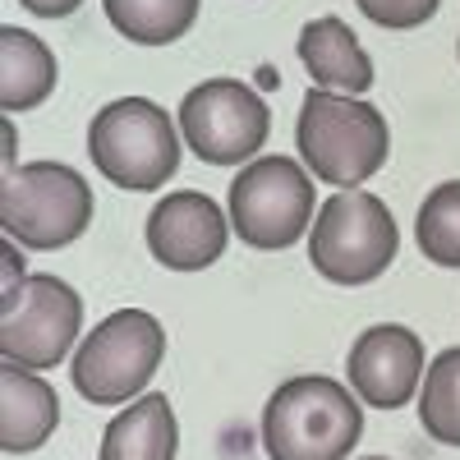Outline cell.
<instances>
[{"mask_svg": "<svg viewBox=\"0 0 460 460\" xmlns=\"http://www.w3.org/2000/svg\"><path fill=\"white\" fill-rule=\"evenodd\" d=\"M364 433V401L336 377H290L262 405L267 460H350Z\"/></svg>", "mask_w": 460, "mask_h": 460, "instance_id": "1", "label": "cell"}, {"mask_svg": "<svg viewBox=\"0 0 460 460\" xmlns=\"http://www.w3.org/2000/svg\"><path fill=\"white\" fill-rule=\"evenodd\" d=\"M295 147H299L304 166L314 171V180L336 184V189H355L387 166L392 129L377 106L345 97V93L309 88V97L299 106Z\"/></svg>", "mask_w": 460, "mask_h": 460, "instance_id": "2", "label": "cell"}, {"mask_svg": "<svg viewBox=\"0 0 460 460\" xmlns=\"http://www.w3.org/2000/svg\"><path fill=\"white\" fill-rule=\"evenodd\" d=\"M88 157L115 189L152 194L180 171V138L157 102L115 97L88 125Z\"/></svg>", "mask_w": 460, "mask_h": 460, "instance_id": "3", "label": "cell"}, {"mask_svg": "<svg viewBox=\"0 0 460 460\" xmlns=\"http://www.w3.org/2000/svg\"><path fill=\"white\" fill-rule=\"evenodd\" d=\"M0 226L23 249H65L93 226V184L65 162L5 166Z\"/></svg>", "mask_w": 460, "mask_h": 460, "instance_id": "4", "label": "cell"}, {"mask_svg": "<svg viewBox=\"0 0 460 460\" xmlns=\"http://www.w3.org/2000/svg\"><path fill=\"white\" fill-rule=\"evenodd\" d=\"M166 359V332L147 309L102 318L74 350L69 377L88 405H129Z\"/></svg>", "mask_w": 460, "mask_h": 460, "instance_id": "5", "label": "cell"}, {"mask_svg": "<svg viewBox=\"0 0 460 460\" xmlns=\"http://www.w3.org/2000/svg\"><path fill=\"white\" fill-rule=\"evenodd\" d=\"M401 249L396 221L368 189H341L318 208L309 230V262L332 286H368L392 267Z\"/></svg>", "mask_w": 460, "mask_h": 460, "instance_id": "6", "label": "cell"}, {"mask_svg": "<svg viewBox=\"0 0 460 460\" xmlns=\"http://www.w3.org/2000/svg\"><path fill=\"white\" fill-rule=\"evenodd\" d=\"M230 226L249 249H290L314 226V175L290 157H253L230 180Z\"/></svg>", "mask_w": 460, "mask_h": 460, "instance_id": "7", "label": "cell"}, {"mask_svg": "<svg viewBox=\"0 0 460 460\" xmlns=\"http://www.w3.org/2000/svg\"><path fill=\"white\" fill-rule=\"evenodd\" d=\"M84 327V299L60 277H19L0 295V359L19 368H56Z\"/></svg>", "mask_w": 460, "mask_h": 460, "instance_id": "8", "label": "cell"}, {"mask_svg": "<svg viewBox=\"0 0 460 460\" xmlns=\"http://www.w3.org/2000/svg\"><path fill=\"white\" fill-rule=\"evenodd\" d=\"M180 134L184 147L208 166H240L258 157L272 134V111L240 79H208L189 88L180 102Z\"/></svg>", "mask_w": 460, "mask_h": 460, "instance_id": "9", "label": "cell"}, {"mask_svg": "<svg viewBox=\"0 0 460 460\" xmlns=\"http://www.w3.org/2000/svg\"><path fill=\"white\" fill-rule=\"evenodd\" d=\"M350 387L364 405L373 410H401L410 405V396L424 387V341L401 323H377L368 332H359V341L350 345Z\"/></svg>", "mask_w": 460, "mask_h": 460, "instance_id": "10", "label": "cell"}, {"mask_svg": "<svg viewBox=\"0 0 460 460\" xmlns=\"http://www.w3.org/2000/svg\"><path fill=\"white\" fill-rule=\"evenodd\" d=\"M230 217L199 189H175L147 217V249L171 272H203L226 253Z\"/></svg>", "mask_w": 460, "mask_h": 460, "instance_id": "11", "label": "cell"}, {"mask_svg": "<svg viewBox=\"0 0 460 460\" xmlns=\"http://www.w3.org/2000/svg\"><path fill=\"white\" fill-rule=\"evenodd\" d=\"M56 424H60V396L51 382L19 364L0 368V451L28 456L56 433Z\"/></svg>", "mask_w": 460, "mask_h": 460, "instance_id": "12", "label": "cell"}, {"mask_svg": "<svg viewBox=\"0 0 460 460\" xmlns=\"http://www.w3.org/2000/svg\"><path fill=\"white\" fill-rule=\"evenodd\" d=\"M299 60L309 69V79L327 93L359 97L373 88V60L359 47L355 28L336 14H323L299 28Z\"/></svg>", "mask_w": 460, "mask_h": 460, "instance_id": "13", "label": "cell"}, {"mask_svg": "<svg viewBox=\"0 0 460 460\" xmlns=\"http://www.w3.org/2000/svg\"><path fill=\"white\" fill-rule=\"evenodd\" d=\"M175 451H180L175 410L162 392H147L106 424L97 460H175Z\"/></svg>", "mask_w": 460, "mask_h": 460, "instance_id": "14", "label": "cell"}, {"mask_svg": "<svg viewBox=\"0 0 460 460\" xmlns=\"http://www.w3.org/2000/svg\"><path fill=\"white\" fill-rule=\"evenodd\" d=\"M56 56L42 37L28 28L5 23L0 28V111H32L42 106L56 88Z\"/></svg>", "mask_w": 460, "mask_h": 460, "instance_id": "15", "label": "cell"}, {"mask_svg": "<svg viewBox=\"0 0 460 460\" xmlns=\"http://www.w3.org/2000/svg\"><path fill=\"white\" fill-rule=\"evenodd\" d=\"M111 28L138 47H171L194 28L199 0H102Z\"/></svg>", "mask_w": 460, "mask_h": 460, "instance_id": "16", "label": "cell"}, {"mask_svg": "<svg viewBox=\"0 0 460 460\" xmlns=\"http://www.w3.org/2000/svg\"><path fill=\"white\" fill-rule=\"evenodd\" d=\"M419 424L442 447H460V345L442 350L419 387Z\"/></svg>", "mask_w": 460, "mask_h": 460, "instance_id": "17", "label": "cell"}, {"mask_svg": "<svg viewBox=\"0 0 460 460\" xmlns=\"http://www.w3.org/2000/svg\"><path fill=\"white\" fill-rule=\"evenodd\" d=\"M414 240H419V253L429 262L460 267V180L438 184L433 194L419 203Z\"/></svg>", "mask_w": 460, "mask_h": 460, "instance_id": "18", "label": "cell"}, {"mask_svg": "<svg viewBox=\"0 0 460 460\" xmlns=\"http://www.w3.org/2000/svg\"><path fill=\"white\" fill-rule=\"evenodd\" d=\"M359 14L373 19L377 28H392V32H410L419 23H429L438 14L442 0H355Z\"/></svg>", "mask_w": 460, "mask_h": 460, "instance_id": "19", "label": "cell"}, {"mask_svg": "<svg viewBox=\"0 0 460 460\" xmlns=\"http://www.w3.org/2000/svg\"><path fill=\"white\" fill-rule=\"evenodd\" d=\"M23 10H32L37 19H69L74 10L84 5V0H19Z\"/></svg>", "mask_w": 460, "mask_h": 460, "instance_id": "20", "label": "cell"}, {"mask_svg": "<svg viewBox=\"0 0 460 460\" xmlns=\"http://www.w3.org/2000/svg\"><path fill=\"white\" fill-rule=\"evenodd\" d=\"M359 460H387V456H359Z\"/></svg>", "mask_w": 460, "mask_h": 460, "instance_id": "21", "label": "cell"}]
</instances>
